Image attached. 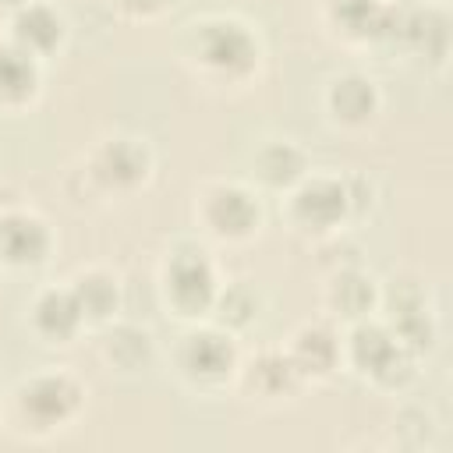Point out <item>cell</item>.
Returning <instances> with one entry per match:
<instances>
[{"label":"cell","instance_id":"obj_6","mask_svg":"<svg viewBox=\"0 0 453 453\" xmlns=\"http://www.w3.org/2000/svg\"><path fill=\"white\" fill-rule=\"evenodd\" d=\"M347 188L336 180H311L294 198V216L304 226H333L347 212Z\"/></svg>","mask_w":453,"mask_h":453},{"label":"cell","instance_id":"obj_3","mask_svg":"<svg viewBox=\"0 0 453 453\" xmlns=\"http://www.w3.org/2000/svg\"><path fill=\"white\" fill-rule=\"evenodd\" d=\"M166 290H170V301L184 315L202 311L212 301V269H209V262L195 251L177 255L170 262V273H166Z\"/></svg>","mask_w":453,"mask_h":453},{"label":"cell","instance_id":"obj_19","mask_svg":"<svg viewBox=\"0 0 453 453\" xmlns=\"http://www.w3.org/2000/svg\"><path fill=\"white\" fill-rule=\"evenodd\" d=\"M333 304L343 311V315H361V311H368V304H372V283L368 280H361V276H340L336 280V287H333Z\"/></svg>","mask_w":453,"mask_h":453},{"label":"cell","instance_id":"obj_1","mask_svg":"<svg viewBox=\"0 0 453 453\" xmlns=\"http://www.w3.org/2000/svg\"><path fill=\"white\" fill-rule=\"evenodd\" d=\"M195 53L223 74H244L255 64V42L237 21H205L195 35Z\"/></svg>","mask_w":453,"mask_h":453},{"label":"cell","instance_id":"obj_21","mask_svg":"<svg viewBox=\"0 0 453 453\" xmlns=\"http://www.w3.org/2000/svg\"><path fill=\"white\" fill-rule=\"evenodd\" d=\"M124 11H131V14H152L163 0H117Z\"/></svg>","mask_w":453,"mask_h":453},{"label":"cell","instance_id":"obj_11","mask_svg":"<svg viewBox=\"0 0 453 453\" xmlns=\"http://www.w3.org/2000/svg\"><path fill=\"white\" fill-rule=\"evenodd\" d=\"M329 106L340 120H350V124H361L368 120V113L375 110V88L368 78H357V74H347V78H336L333 88H329Z\"/></svg>","mask_w":453,"mask_h":453},{"label":"cell","instance_id":"obj_4","mask_svg":"<svg viewBox=\"0 0 453 453\" xmlns=\"http://www.w3.org/2000/svg\"><path fill=\"white\" fill-rule=\"evenodd\" d=\"M180 365L195 382H219L234 365V347L219 333H195L180 350Z\"/></svg>","mask_w":453,"mask_h":453},{"label":"cell","instance_id":"obj_10","mask_svg":"<svg viewBox=\"0 0 453 453\" xmlns=\"http://www.w3.org/2000/svg\"><path fill=\"white\" fill-rule=\"evenodd\" d=\"M96 173L106 180V184H134L145 177V149L127 142V138H117L110 142L99 159H96Z\"/></svg>","mask_w":453,"mask_h":453},{"label":"cell","instance_id":"obj_17","mask_svg":"<svg viewBox=\"0 0 453 453\" xmlns=\"http://www.w3.org/2000/svg\"><path fill=\"white\" fill-rule=\"evenodd\" d=\"M106 354H110L120 368H138V365L149 357V336H145L142 329L124 326V329H117V333L110 336Z\"/></svg>","mask_w":453,"mask_h":453},{"label":"cell","instance_id":"obj_7","mask_svg":"<svg viewBox=\"0 0 453 453\" xmlns=\"http://www.w3.org/2000/svg\"><path fill=\"white\" fill-rule=\"evenodd\" d=\"M205 216H209L212 230H219L226 237H241L258 223V205L241 188H216L209 195Z\"/></svg>","mask_w":453,"mask_h":453},{"label":"cell","instance_id":"obj_5","mask_svg":"<svg viewBox=\"0 0 453 453\" xmlns=\"http://www.w3.org/2000/svg\"><path fill=\"white\" fill-rule=\"evenodd\" d=\"M50 234L32 216H4L0 219V258L11 265H32L46 255Z\"/></svg>","mask_w":453,"mask_h":453},{"label":"cell","instance_id":"obj_18","mask_svg":"<svg viewBox=\"0 0 453 453\" xmlns=\"http://www.w3.org/2000/svg\"><path fill=\"white\" fill-rule=\"evenodd\" d=\"M294 375H297V368H294L290 361H283L280 354H265V357H258V361L251 365V382H255L262 393H269V396L283 393Z\"/></svg>","mask_w":453,"mask_h":453},{"label":"cell","instance_id":"obj_14","mask_svg":"<svg viewBox=\"0 0 453 453\" xmlns=\"http://www.w3.org/2000/svg\"><path fill=\"white\" fill-rule=\"evenodd\" d=\"M74 297H78V308L81 315H92V319H106L113 308H117V283L110 276H99V273H88L74 283Z\"/></svg>","mask_w":453,"mask_h":453},{"label":"cell","instance_id":"obj_2","mask_svg":"<svg viewBox=\"0 0 453 453\" xmlns=\"http://www.w3.org/2000/svg\"><path fill=\"white\" fill-rule=\"evenodd\" d=\"M78 386L67 375H35L25 389H21V411L25 418H32L42 428H53L60 421H67L78 407Z\"/></svg>","mask_w":453,"mask_h":453},{"label":"cell","instance_id":"obj_22","mask_svg":"<svg viewBox=\"0 0 453 453\" xmlns=\"http://www.w3.org/2000/svg\"><path fill=\"white\" fill-rule=\"evenodd\" d=\"M4 4H14V0H4Z\"/></svg>","mask_w":453,"mask_h":453},{"label":"cell","instance_id":"obj_13","mask_svg":"<svg viewBox=\"0 0 453 453\" xmlns=\"http://www.w3.org/2000/svg\"><path fill=\"white\" fill-rule=\"evenodd\" d=\"M290 365L297 372H315V375H326L333 365H336V343L329 333L322 329H304L294 343V357Z\"/></svg>","mask_w":453,"mask_h":453},{"label":"cell","instance_id":"obj_15","mask_svg":"<svg viewBox=\"0 0 453 453\" xmlns=\"http://www.w3.org/2000/svg\"><path fill=\"white\" fill-rule=\"evenodd\" d=\"M333 18L354 35H368V32L386 28V11L375 0H333Z\"/></svg>","mask_w":453,"mask_h":453},{"label":"cell","instance_id":"obj_16","mask_svg":"<svg viewBox=\"0 0 453 453\" xmlns=\"http://www.w3.org/2000/svg\"><path fill=\"white\" fill-rule=\"evenodd\" d=\"M301 170H304V156H301L294 145H287V142H283V145H269V149H262V156H258V173H262L269 184H276V188L297 180Z\"/></svg>","mask_w":453,"mask_h":453},{"label":"cell","instance_id":"obj_8","mask_svg":"<svg viewBox=\"0 0 453 453\" xmlns=\"http://www.w3.org/2000/svg\"><path fill=\"white\" fill-rule=\"evenodd\" d=\"M81 308L74 290H46L35 301V329L50 340H67L74 336V329L81 326Z\"/></svg>","mask_w":453,"mask_h":453},{"label":"cell","instance_id":"obj_9","mask_svg":"<svg viewBox=\"0 0 453 453\" xmlns=\"http://www.w3.org/2000/svg\"><path fill=\"white\" fill-rule=\"evenodd\" d=\"M60 32H64L60 18L50 7H39V4L35 7H25L14 18V39H18V46L25 53H46V50H53L60 42Z\"/></svg>","mask_w":453,"mask_h":453},{"label":"cell","instance_id":"obj_20","mask_svg":"<svg viewBox=\"0 0 453 453\" xmlns=\"http://www.w3.org/2000/svg\"><path fill=\"white\" fill-rule=\"evenodd\" d=\"M223 308H234V311H223V319H230V322H248L251 311H255V304H251V297L244 290H230L223 297Z\"/></svg>","mask_w":453,"mask_h":453},{"label":"cell","instance_id":"obj_12","mask_svg":"<svg viewBox=\"0 0 453 453\" xmlns=\"http://www.w3.org/2000/svg\"><path fill=\"white\" fill-rule=\"evenodd\" d=\"M35 92V67L28 60V53L18 46H4L0 50V99L4 103H21Z\"/></svg>","mask_w":453,"mask_h":453}]
</instances>
